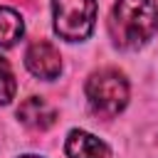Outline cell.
<instances>
[{
    "label": "cell",
    "mask_w": 158,
    "mask_h": 158,
    "mask_svg": "<svg viewBox=\"0 0 158 158\" xmlns=\"http://www.w3.org/2000/svg\"><path fill=\"white\" fill-rule=\"evenodd\" d=\"M54 32L67 42H81L91 35L96 0H52Z\"/></svg>",
    "instance_id": "3957f363"
},
{
    "label": "cell",
    "mask_w": 158,
    "mask_h": 158,
    "mask_svg": "<svg viewBox=\"0 0 158 158\" xmlns=\"http://www.w3.org/2000/svg\"><path fill=\"white\" fill-rule=\"evenodd\" d=\"M15 91H17V81H15V74L7 64V59L0 57V106L10 104L15 99Z\"/></svg>",
    "instance_id": "ba28073f"
},
{
    "label": "cell",
    "mask_w": 158,
    "mask_h": 158,
    "mask_svg": "<svg viewBox=\"0 0 158 158\" xmlns=\"http://www.w3.org/2000/svg\"><path fill=\"white\" fill-rule=\"evenodd\" d=\"M17 118H20L27 128H32V131H47L49 126H54V121H57V111H54L44 99H40V96H30V99H25V101L20 104V109H17Z\"/></svg>",
    "instance_id": "5b68a950"
},
{
    "label": "cell",
    "mask_w": 158,
    "mask_h": 158,
    "mask_svg": "<svg viewBox=\"0 0 158 158\" xmlns=\"http://www.w3.org/2000/svg\"><path fill=\"white\" fill-rule=\"evenodd\" d=\"M25 64L40 79H57L59 72H62V57H59L57 47L49 44L47 40H37L27 47Z\"/></svg>",
    "instance_id": "277c9868"
},
{
    "label": "cell",
    "mask_w": 158,
    "mask_h": 158,
    "mask_svg": "<svg viewBox=\"0 0 158 158\" xmlns=\"http://www.w3.org/2000/svg\"><path fill=\"white\" fill-rule=\"evenodd\" d=\"M22 158H40V156H22Z\"/></svg>",
    "instance_id": "9c48e42d"
},
{
    "label": "cell",
    "mask_w": 158,
    "mask_h": 158,
    "mask_svg": "<svg viewBox=\"0 0 158 158\" xmlns=\"http://www.w3.org/2000/svg\"><path fill=\"white\" fill-rule=\"evenodd\" d=\"M64 151H67L69 158H106L109 156V146L101 138H96V136H91L81 128L69 131Z\"/></svg>",
    "instance_id": "8992f818"
},
{
    "label": "cell",
    "mask_w": 158,
    "mask_h": 158,
    "mask_svg": "<svg viewBox=\"0 0 158 158\" xmlns=\"http://www.w3.org/2000/svg\"><path fill=\"white\" fill-rule=\"evenodd\" d=\"M86 101L99 116H116L128 104V81L118 69H99L86 79Z\"/></svg>",
    "instance_id": "7a4b0ae2"
},
{
    "label": "cell",
    "mask_w": 158,
    "mask_h": 158,
    "mask_svg": "<svg viewBox=\"0 0 158 158\" xmlns=\"http://www.w3.org/2000/svg\"><path fill=\"white\" fill-rule=\"evenodd\" d=\"M158 32V7L153 0H118L109 17V35L121 49H138Z\"/></svg>",
    "instance_id": "6da1fadb"
},
{
    "label": "cell",
    "mask_w": 158,
    "mask_h": 158,
    "mask_svg": "<svg viewBox=\"0 0 158 158\" xmlns=\"http://www.w3.org/2000/svg\"><path fill=\"white\" fill-rule=\"evenodd\" d=\"M25 32L22 17L12 7H0V49L12 47Z\"/></svg>",
    "instance_id": "52a82bcc"
}]
</instances>
